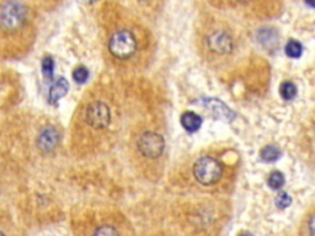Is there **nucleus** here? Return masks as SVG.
Returning <instances> with one entry per match:
<instances>
[{
    "instance_id": "20",
    "label": "nucleus",
    "mask_w": 315,
    "mask_h": 236,
    "mask_svg": "<svg viewBox=\"0 0 315 236\" xmlns=\"http://www.w3.org/2000/svg\"><path fill=\"white\" fill-rule=\"evenodd\" d=\"M308 229H309V234L315 235V214L309 216V219H308Z\"/></svg>"
},
{
    "instance_id": "9",
    "label": "nucleus",
    "mask_w": 315,
    "mask_h": 236,
    "mask_svg": "<svg viewBox=\"0 0 315 236\" xmlns=\"http://www.w3.org/2000/svg\"><path fill=\"white\" fill-rule=\"evenodd\" d=\"M181 124L187 132L194 133L197 132L201 128V126H202V118L197 113L187 111V112H185L181 116Z\"/></svg>"
},
{
    "instance_id": "8",
    "label": "nucleus",
    "mask_w": 315,
    "mask_h": 236,
    "mask_svg": "<svg viewBox=\"0 0 315 236\" xmlns=\"http://www.w3.org/2000/svg\"><path fill=\"white\" fill-rule=\"evenodd\" d=\"M205 106L211 110L217 117L225 119V121H233L235 118V113L230 110L227 105L216 99H208L205 101Z\"/></svg>"
},
{
    "instance_id": "16",
    "label": "nucleus",
    "mask_w": 315,
    "mask_h": 236,
    "mask_svg": "<svg viewBox=\"0 0 315 236\" xmlns=\"http://www.w3.org/2000/svg\"><path fill=\"white\" fill-rule=\"evenodd\" d=\"M275 203L280 209H284V208H288L292 204V197L289 196L287 192H281L277 194L275 199Z\"/></svg>"
},
{
    "instance_id": "1",
    "label": "nucleus",
    "mask_w": 315,
    "mask_h": 236,
    "mask_svg": "<svg viewBox=\"0 0 315 236\" xmlns=\"http://www.w3.org/2000/svg\"><path fill=\"white\" fill-rule=\"evenodd\" d=\"M30 11L20 0L0 3V55L14 57L31 41Z\"/></svg>"
},
{
    "instance_id": "12",
    "label": "nucleus",
    "mask_w": 315,
    "mask_h": 236,
    "mask_svg": "<svg viewBox=\"0 0 315 236\" xmlns=\"http://www.w3.org/2000/svg\"><path fill=\"white\" fill-rule=\"evenodd\" d=\"M284 175L281 171H272L267 179V185L271 190H280L284 186Z\"/></svg>"
},
{
    "instance_id": "7",
    "label": "nucleus",
    "mask_w": 315,
    "mask_h": 236,
    "mask_svg": "<svg viewBox=\"0 0 315 236\" xmlns=\"http://www.w3.org/2000/svg\"><path fill=\"white\" fill-rule=\"evenodd\" d=\"M59 141V133L54 127H47L37 138V146L44 152L52 151Z\"/></svg>"
},
{
    "instance_id": "18",
    "label": "nucleus",
    "mask_w": 315,
    "mask_h": 236,
    "mask_svg": "<svg viewBox=\"0 0 315 236\" xmlns=\"http://www.w3.org/2000/svg\"><path fill=\"white\" fill-rule=\"evenodd\" d=\"M53 69H54V63L49 57L43 58L42 62V70H43V75L47 77V79H52L53 75Z\"/></svg>"
},
{
    "instance_id": "21",
    "label": "nucleus",
    "mask_w": 315,
    "mask_h": 236,
    "mask_svg": "<svg viewBox=\"0 0 315 236\" xmlns=\"http://www.w3.org/2000/svg\"><path fill=\"white\" fill-rule=\"evenodd\" d=\"M305 4L308 5L309 8H313V9H315V0H305Z\"/></svg>"
},
{
    "instance_id": "14",
    "label": "nucleus",
    "mask_w": 315,
    "mask_h": 236,
    "mask_svg": "<svg viewBox=\"0 0 315 236\" xmlns=\"http://www.w3.org/2000/svg\"><path fill=\"white\" fill-rule=\"evenodd\" d=\"M286 54L288 55L289 58H293V59H297V58L302 57L303 54V46L300 44L298 41H289L288 43L286 44V49H284Z\"/></svg>"
},
{
    "instance_id": "17",
    "label": "nucleus",
    "mask_w": 315,
    "mask_h": 236,
    "mask_svg": "<svg viewBox=\"0 0 315 236\" xmlns=\"http://www.w3.org/2000/svg\"><path fill=\"white\" fill-rule=\"evenodd\" d=\"M73 77L77 83L79 84H83V83L86 82V79L89 77V71L88 69L84 68V66H79L73 71Z\"/></svg>"
},
{
    "instance_id": "5",
    "label": "nucleus",
    "mask_w": 315,
    "mask_h": 236,
    "mask_svg": "<svg viewBox=\"0 0 315 236\" xmlns=\"http://www.w3.org/2000/svg\"><path fill=\"white\" fill-rule=\"evenodd\" d=\"M137 149L146 159L155 160L163 155L165 149V140L163 135L153 130L143 132L137 139Z\"/></svg>"
},
{
    "instance_id": "6",
    "label": "nucleus",
    "mask_w": 315,
    "mask_h": 236,
    "mask_svg": "<svg viewBox=\"0 0 315 236\" xmlns=\"http://www.w3.org/2000/svg\"><path fill=\"white\" fill-rule=\"evenodd\" d=\"M205 44L208 52L214 55H228L234 49V40L228 31L223 29L211 30L205 37Z\"/></svg>"
},
{
    "instance_id": "3",
    "label": "nucleus",
    "mask_w": 315,
    "mask_h": 236,
    "mask_svg": "<svg viewBox=\"0 0 315 236\" xmlns=\"http://www.w3.org/2000/svg\"><path fill=\"white\" fill-rule=\"evenodd\" d=\"M80 118L86 132L102 134L112 124V111L104 100L94 99L84 105Z\"/></svg>"
},
{
    "instance_id": "10",
    "label": "nucleus",
    "mask_w": 315,
    "mask_h": 236,
    "mask_svg": "<svg viewBox=\"0 0 315 236\" xmlns=\"http://www.w3.org/2000/svg\"><path fill=\"white\" fill-rule=\"evenodd\" d=\"M68 90L69 83L67 82L64 77H59V79L52 85L51 90H49V99H51L52 101H58V100L67 95Z\"/></svg>"
},
{
    "instance_id": "4",
    "label": "nucleus",
    "mask_w": 315,
    "mask_h": 236,
    "mask_svg": "<svg viewBox=\"0 0 315 236\" xmlns=\"http://www.w3.org/2000/svg\"><path fill=\"white\" fill-rule=\"evenodd\" d=\"M194 176L203 186L216 185L223 176V166L212 156H202L195 163Z\"/></svg>"
},
{
    "instance_id": "15",
    "label": "nucleus",
    "mask_w": 315,
    "mask_h": 236,
    "mask_svg": "<svg viewBox=\"0 0 315 236\" xmlns=\"http://www.w3.org/2000/svg\"><path fill=\"white\" fill-rule=\"evenodd\" d=\"M280 95L283 100H293L297 95V88L292 82H284L280 86Z\"/></svg>"
},
{
    "instance_id": "22",
    "label": "nucleus",
    "mask_w": 315,
    "mask_h": 236,
    "mask_svg": "<svg viewBox=\"0 0 315 236\" xmlns=\"http://www.w3.org/2000/svg\"><path fill=\"white\" fill-rule=\"evenodd\" d=\"M138 2H143V0H138Z\"/></svg>"
},
{
    "instance_id": "13",
    "label": "nucleus",
    "mask_w": 315,
    "mask_h": 236,
    "mask_svg": "<svg viewBox=\"0 0 315 236\" xmlns=\"http://www.w3.org/2000/svg\"><path fill=\"white\" fill-rule=\"evenodd\" d=\"M259 41L264 44V46H270V44H275L277 41V33L273 31L272 29H261L258 33Z\"/></svg>"
},
{
    "instance_id": "11",
    "label": "nucleus",
    "mask_w": 315,
    "mask_h": 236,
    "mask_svg": "<svg viewBox=\"0 0 315 236\" xmlns=\"http://www.w3.org/2000/svg\"><path fill=\"white\" fill-rule=\"evenodd\" d=\"M260 156L265 163H275L282 156V151L276 145H266L260 151Z\"/></svg>"
},
{
    "instance_id": "2",
    "label": "nucleus",
    "mask_w": 315,
    "mask_h": 236,
    "mask_svg": "<svg viewBox=\"0 0 315 236\" xmlns=\"http://www.w3.org/2000/svg\"><path fill=\"white\" fill-rule=\"evenodd\" d=\"M139 38L136 30L130 26H118L108 37V52L113 59L126 62L133 59L139 51Z\"/></svg>"
},
{
    "instance_id": "19",
    "label": "nucleus",
    "mask_w": 315,
    "mask_h": 236,
    "mask_svg": "<svg viewBox=\"0 0 315 236\" xmlns=\"http://www.w3.org/2000/svg\"><path fill=\"white\" fill-rule=\"evenodd\" d=\"M224 2L233 8H247L254 4L256 0H224Z\"/></svg>"
}]
</instances>
